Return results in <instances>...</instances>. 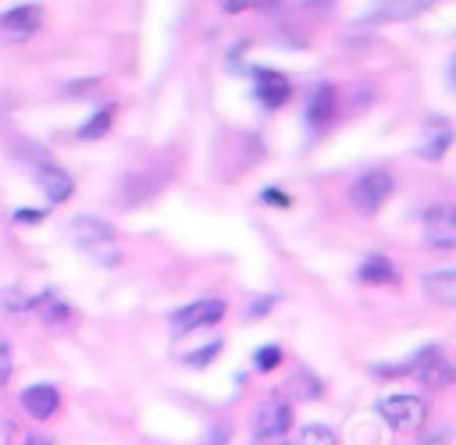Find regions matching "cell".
Listing matches in <instances>:
<instances>
[{
    "mask_svg": "<svg viewBox=\"0 0 456 445\" xmlns=\"http://www.w3.org/2000/svg\"><path fill=\"white\" fill-rule=\"evenodd\" d=\"M289 96H292V85H289V78H285V75L267 71V68H260V71H256V100H260L267 110L281 107Z\"/></svg>",
    "mask_w": 456,
    "mask_h": 445,
    "instance_id": "8fae6325",
    "label": "cell"
},
{
    "mask_svg": "<svg viewBox=\"0 0 456 445\" xmlns=\"http://www.w3.org/2000/svg\"><path fill=\"white\" fill-rule=\"evenodd\" d=\"M424 388H445V384H452L456 381V367H452V360L438 349V345H424L410 363H403Z\"/></svg>",
    "mask_w": 456,
    "mask_h": 445,
    "instance_id": "7a4b0ae2",
    "label": "cell"
},
{
    "mask_svg": "<svg viewBox=\"0 0 456 445\" xmlns=\"http://www.w3.org/2000/svg\"><path fill=\"white\" fill-rule=\"evenodd\" d=\"M25 445H50V438H46V434H28Z\"/></svg>",
    "mask_w": 456,
    "mask_h": 445,
    "instance_id": "484cf974",
    "label": "cell"
},
{
    "mask_svg": "<svg viewBox=\"0 0 456 445\" xmlns=\"http://www.w3.org/2000/svg\"><path fill=\"white\" fill-rule=\"evenodd\" d=\"M335 107H338V93L335 85H317L306 100V125L310 128H324L331 117H335Z\"/></svg>",
    "mask_w": 456,
    "mask_h": 445,
    "instance_id": "4fadbf2b",
    "label": "cell"
},
{
    "mask_svg": "<svg viewBox=\"0 0 456 445\" xmlns=\"http://www.w3.org/2000/svg\"><path fill=\"white\" fill-rule=\"evenodd\" d=\"M303 445H335V434L328 427H306L303 431Z\"/></svg>",
    "mask_w": 456,
    "mask_h": 445,
    "instance_id": "44dd1931",
    "label": "cell"
},
{
    "mask_svg": "<svg viewBox=\"0 0 456 445\" xmlns=\"http://www.w3.org/2000/svg\"><path fill=\"white\" fill-rule=\"evenodd\" d=\"M449 75H452V85H456V61H452V71Z\"/></svg>",
    "mask_w": 456,
    "mask_h": 445,
    "instance_id": "4316f807",
    "label": "cell"
},
{
    "mask_svg": "<svg viewBox=\"0 0 456 445\" xmlns=\"http://www.w3.org/2000/svg\"><path fill=\"white\" fill-rule=\"evenodd\" d=\"M217 352H221V342H210V345H203V349H192V352L185 356V363H189V367H207Z\"/></svg>",
    "mask_w": 456,
    "mask_h": 445,
    "instance_id": "ffe728a7",
    "label": "cell"
},
{
    "mask_svg": "<svg viewBox=\"0 0 456 445\" xmlns=\"http://www.w3.org/2000/svg\"><path fill=\"white\" fill-rule=\"evenodd\" d=\"M378 413L395 427V431H420L424 420H428V402L420 395H410V392H399V395H388L378 402Z\"/></svg>",
    "mask_w": 456,
    "mask_h": 445,
    "instance_id": "3957f363",
    "label": "cell"
},
{
    "mask_svg": "<svg viewBox=\"0 0 456 445\" xmlns=\"http://www.w3.org/2000/svg\"><path fill=\"white\" fill-rule=\"evenodd\" d=\"M36 182H39V189H43V196H46L50 203H64V199L75 192L71 174L61 171V167H53V164H39V167H36Z\"/></svg>",
    "mask_w": 456,
    "mask_h": 445,
    "instance_id": "7c38bea8",
    "label": "cell"
},
{
    "mask_svg": "<svg viewBox=\"0 0 456 445\" xmlns=\"http://www.w3.org/2000/svg\"><path fill=\"white\" fill-rule=\"evenodd\" d=\"M253 363H256V370H274L281 363V349L278 345H264V349H256Z\"/></svg>",
    "mask_w": 456,
    "mask_h": 445,
    "instance_id": "d6986e66",
    "label": "cell"
},
{
    "mask_svg": "<svg viewBox=\"0 0 456 445\" xmlns=\"http://www.w3.org/2000/svg\"><path fill=\"white\" fill-rule=\"evenodd\" d=\"M424 292L442 306H456V267L424 274Z\"/></svg>",
    "mask_w": 456,
    "mask_h": 445,
    "instance_id": "9a60e30c",
    "label": "cell"
},
{
    "mask_svg": "<svg viewBox=\"0 0 456 445\" xmlns=\"http://www.w3.org/2000/svg\"><path fill=\"white\" fill-rule=\"evenodd\" d=\"M11 370H14V356H11V345L0 338V384H7Z\"/></svg>",
    "mask_w": 456,
    "mask_h": 445,
    "instance_id": "7402d4cb",
    "label": "cell"
},
{
    "mask_svg": "<svg viewBox=\"0 0 456 445\" xmlns=\"http://www.w3.org/2000/svg\"><path fill=\"white\" fill-rule=\"evenodd\" d=\"M449 146H452V125L442 121V117L428 121L424 142H420V157H424V160H442V153H445Z\"/></svg>",
    "mask_w": 456,
    "mask_h": 445,
    "instance_id": "5bb4252c",
    "label": "cell"
},
{
    "mask_svg": "<svg viewBox=\"0 0 456 445\" xmlns=\"http://www.w3.org/2000/svg\"><path fill=\"white\" fill-rule=\"evenodd\" d=\"M43 25V7L39 4H14L11 11L0 14V39L4 43H28Z\"/></svg>",
    "mask_w": 456,
    "mask_h": 445,
    "instance_id": "5b68a950",
    "label": "cell"
},
{
    "mask_svg": "<svg viewBox=\"0 0 456 445\" xmlns=\"http://www.w3.org/2000/svg\"><path fill=\"white\" fill-rule=\"evenodd\" d=\"M392 189H395V182L388 171H367L349 185V203L360 214H378L385 206V199L392 196Z\"/></svg>",
    "mask_w": 456,
    "mask_h": 445,
    "instance_id": "277c9868",
    "label": "cell"
},
{
    "mask_svg": "<svg viewBox=\"0 0 456 445\" xmlns=\"http://www.w3.org/2000/svg\"><path fill=\"white\" fill-rule=\"evenodd\" d=\"M110 125H114V107H100V110L78 128V139H100V135L110 132Z\"/></svg>",
    "mask_w": 456,
    "mask_h": 445,
    "instance_id": "ac0fdd59",
    "label": "cell"
},
{
    "mask_svg": "<svg viewBox=\"0 0 456 445\" xmlns=\"http://www.w3.org/2000/svg\"><path fill=\"white\" fill-rule=\"evenodd\" d=\"M424 242L431 249H456V203H435L424 210Z\"/></svg>",
    "mask_w": 456,
    "mask_h": 445,
    "instance_id": "52a82bcc",
    "label": "cell"
},
{
    "mask_svg": "<svg viewBox=\"0 0 456 445\" xmlns=\"http://www.w3.org/2000/svg\"><path fill=\"white\" fill-rule=\"evenodd\" d=\"M71 239H75V246H78L86 256H93V260L103 263V267H110V263L121 260L114 228H110L107 221H100V217H75V221H71Z\"/></svg>",
    "mask_w": 456,
    "mask_h": 445,
    "instance_id": "6da1fadb",
    "label": "cell"
},
{
    "mask_svg": "<svg viewBox=\"0 0 456 445\" xmlns=\"http://www.w3.org/2000/svg\"><path fill=\"white\" fill-rule=\"evenodd\" d=\"M424 7H428V0H378L374 18L378 21H406V18H417Z\"/></svg>",
    "mask_w": 456,
    "mask_h": 445,
    "instance_id": "e0dca14e",
    "label": "cell"
},
{
    "mask_svg": "<svg viewBox=\"0 0 456 445\" xmlns=\"http://www.w3.org/2000/svg\"><path fill=\"white\" fill-rule=\"evenodd\" d=\"M217 4H221V11H228V14H239V11L253 7L256 0H217Z\"/></svg>",
    "mask_w": 456,
    "mask_h": 445,
    "instance_id": "d4e9b609",
    "label": "cell"
},
{
    "mask_svg": "<svg viewBox=\"0 0 456 445\" xmlns=\"http://www.w3.org/2000/svg\"><path fill=\"white\" fill-rule=\"evenodd\" d=\"M164 185H167V171H132L121 182V203L125 206H139V203L153 199Z\"/></svg>",
    "mask_w": 456,
    "mask_h": 445,
    "instance_id": "ba28073f",
    "label": "cell"
},
{
    "mask_svg": "<svg viewBox=\"0 0 456 445\" xmlns=\"http://www.w3.org/2000/svg\"><path fill=\"white\" fill-rule=\"evenodd\" d=\"M221 317H224V303L221 299H196V303H189V306H182V310L171 313V335L182 338V335H189L196 328L217 324Z\"/></svg>",
    "mask_w": 456,
    "mask_h": 445,
    "instance_id": "8992f818",
    "label": "cell"
},
{
    "mask_svg": "<svg viewBox=\"0 0 456 445\" xmlns=\"http://www.w3.org/2000/svg\"><path fill=\"white\" fill-rule=\"evenodd\" d=\"M292 427V409H289V402H264L260 409H256V417H253V434L256 438H281L285 431Z\"/></svg>",
    "mask_w": 456,
    "mask_h": 445,
    "instance_id": "9c48e42d",
    "label": "cell"
},
{
    "mask_svg": "<svg viewBox=\"0 0 456 445\" xmlns=\"http://www.w3.org/2000/svg\"><path fill=\"white\" fill-rule=\"evenodd\" d=\"M21 406H25V413L32 420H50L57 413V406H61V395H57L53 384H32V388L21 392Z\"/></svg>",
    "mask_w": 456,
    "mask_h": 445,
    "instance_id": "30bf717a",
    "label": "cell"
},
{
    "mask_svg": "<svg viewBox=\"0 0 456 445\" xmlns=\"http://www.w3.org/2000/svg\"><path fill=\"white\" fill-rule=\"evenodd\" d=\"M260 199H264V203H271V206H289V203H292L281 189H264V192H260Z\"/></svg>",
    "mask_w": 456,
    "mask_h": 445,
    "instance_id": "603a6c76",
    "label": "cell"
},
{
    "mask_svg": "<svg viewBox=\"0 0 456 445\" xmlns=\"http://www.w3.org/2000/svg\"><path fill=\"white\" fill-rule=\"evenodd\" d=\"M14 221H18V224H36V221H43V210L21 206V210H14Z\"/></svg>",
    "mask_w": 456,
    "mask_h": 445,
    "instance_id": "cb8c5ba5",
    "label": "cell"
},
{
    "mask_svg": "<svg viewBox=\"0 0 456 445\" xmlns=\"http://www.w3.org/2000/svg\"><path fill=\"white\" fill-rule=\"evenodd\" d=\"M356 278H360V281H367V285H392L399 274H395V267H392V260H388V256L374 253V256H367V260L356 267Z\"/></svg>",
    "mask_w": 456,
    "mask_h": 445,
    "instance_id": "2e32d148",
    "label": "cell"
}]
</instances>
